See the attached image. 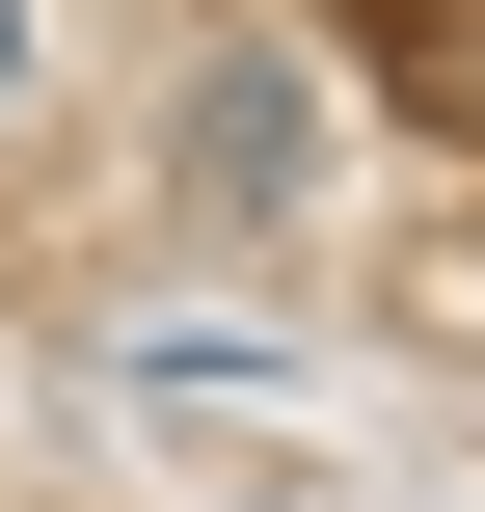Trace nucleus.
Here are the masks:
<instances>
[{
  "mask_svg": "<svg viewBox=\"0 0 485 512\" xmlns=\"http://www.w3.org/2000/svg\"><path fill=\"white\" fill-rule=\"evenodd\" d=\"M0 81H27V0H0Z\"/></svg>",
  "mask_w": 485,
  "mask_h": 512,
  "instance_id": "1",
  "label": "nucleus"
}]
</instances>
